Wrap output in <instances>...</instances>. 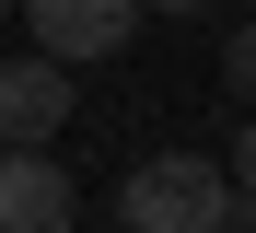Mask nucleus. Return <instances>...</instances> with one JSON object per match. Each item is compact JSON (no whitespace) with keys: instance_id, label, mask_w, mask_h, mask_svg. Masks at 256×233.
I'll use <instances>...</instances> for the list:
<instances>
[{"instance_id":"f257e3e1","label":"nucleus","mask_w":256,"mask_h":233,"mask_svg":"<svg viewBox=\"0 0 256 233\" xmlns=\"http://www.w3.org/2000/svg\"><path fill=\"white\" fill-rule=\"evenodd\" d=\"M116 210H128V233H233V186L210 152H152V163H128Z\"/></svg>"},{"instance_id":"f03ea898","label":"nucleus","mask_w":256,"mask_h":233,"mask_svg":"<svg viewBox=\"0 0 256 233\" xmlns=\"http://www.w3.org/2000/svg\"><path fill=\"white\" fill-rule=\"evenodd\" d=\"M58 128H70V70L58 59H0V152H58Z\"/></svg>"},{"instance_id":"7ed1b4c3","label":"nucleus","mask_w":256,"mask_h":233,"mask_svg":"<svg viewBox=\"0 0 256 233\" xmlns=\"http://www.w3.org/2000/svg\"><path fill=\"white\" fill-rule=\"evenodd\" d=\"M24 24H35V59H116L128 24H140V0H24Z\"/></svg>"},{"instance_id":"20e7f679","label":"nucleus","mask_w":256,"mask_h":233,"mask_svg":"<svg viewBox=\"0 0 256 233\" xmlns=\"http://www.w3.org/2000/svg\"><path fill=\"white\" fill-rule=\"evenodd\" d=\"M82 186L58 175V152H0V233H70Z\"/></svg>"},{"instance_id":"39448f33","label":"nucleus","mask_w":256,"mask_h":233,"mask_svg":"<svg viewBox=\"0 0 256 233\" xmlns=\"http://www.w3.org/2000/svg\"><path fill=\"white\" fill-rule=\"evenodd\" d=\"M222 186H233V210H244V233H256V117H244V140H233V163H222Z\"/></svg>"},{"instance_id":"423d86ee","label":"nucleus","mask_w":256,"mask_h":233,"mask_svg":"<svg viewBox=\"0 0 256 233\" xmlns=\"http://www.w3.org/2000/svg\"><path fill=\"white\" fill-rule=\"evenodd\" d=\"M222 82H233V93H244V105H256V24H244V35L222 47Z\"/></svg>"},{"instance_id":"0eeeda50","label":"nucleus","mask_w":256,"mask_h":233,"mask_svg":"<svg viewBox=\"0 0 256 233\" xmlns=\"http://www.w3.org/2000/svg\"><path fill=\"white\" fill-rule=\"evenodd\" d=\"M152 12H210V0H152Z\"/></svg>"}]
</instances>
